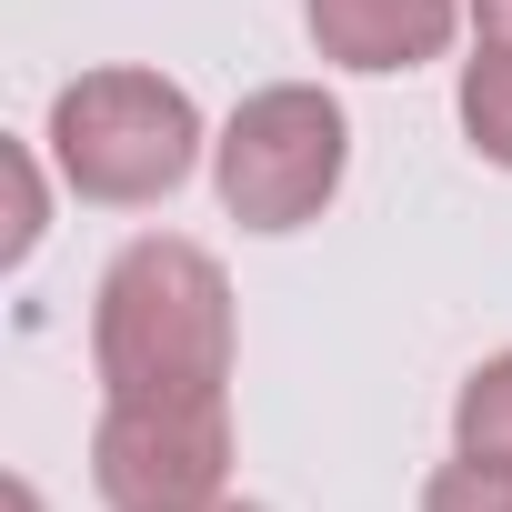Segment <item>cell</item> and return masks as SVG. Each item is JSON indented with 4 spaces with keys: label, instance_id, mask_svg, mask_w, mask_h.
Returning <instances> with one entry per match:
<instances>
[{
    "label": "cell",
    "instance_id": "obj_2",
    "mask_svg": "<svg viewBox=\"0 0 512 512\" xmlns=\"http://www.w3.org/2000/svg\"><path fill=\"white\" fill-rule=\"evenodd\" d=\"M51 161L81 201H111V211H141V201H171L201 161V111L181 81L161 71H81L61 81L51 101Z\"/></svg>",
    "mask_w": 512,
    "mask_h": 512
},
{
    "label": "cell",
    "instance_id": "obj_4",
    "mask_svg": "<svg viewBox=\"0 0 512 512\" xmlns=\"http://www.w3.org/2000/svg\"><path fill=\"white\" fill-rule=\"evenodd\" d=\"M231 482V412L221 402H101L91 492L111 512H211Z\"/></svg>",
    "mask_w": 512,
    "mask_h": 512
},
{
    "label": "cell",
    "instance_id": "obj_8",
    "mask_svg": "<svg viewBox=\"0 0 512 512\" xmlns=\"http://www.w3.org/2000/svg\"><path fill=\"white\" fill-rule=\"evenodd\" d=\"M422 512H512V462H482V452H452L432 482H422Z\"/></svg>",
    "mask_w": 512,
    "mask_h": 512
},
{
    "label": "cell",
    "instance_id": "obj_5",
    "mask_svg": "<svg viewBox=\"0 0 512 512\" xmlns=\"http://www.w3.org/2000/svg\"><path fill=\"white\" fill-rule=\"evenodd\" d=\"M302 21L342 71H422L452 51L462 0H302Z\"/></svg>",
    "mask_w": 512,
    "mask_h": 512
},
{
    "label": "cell",
    "instance_id": "obj_9",
    "mask_svg": "<svg viewBox=\"0 0 512 512\" xmlns=\"http://www.w3.org/2000/svg\"><path fill=\"white\" fill-rule=\"evenodd\" d=\"M11 171H21V221H11V262H31V241H41V171H31V151H11Z\"/></svg>",
    "mask_w": 512,
    "mask_h": 512
},
{
    "label": "cell",
    "instance_id": "obj_1",
    "mask_svg": "<svg viewBox=\"0 0 512 512\" xmlns=\"http://www.w3.org/2000/svg\"><path fill=\"white\" fill-rule=\"evenodd\" d=\"M91 372L111 402H221L231 382V282L201 241L141 231L91 292Z\"/></svg>",
    "mask_w": 512,
    "mask_h": 512
},
{
    "label": "cell",
    "instance_id": "obj_10",
    "mask_svg": "<svg viewBox=\"0 0 512 512\" xmlns=\"http://www.w3.org/2000/svg\"><path fill=\"white\" fill-rule=\"evenodd\" d=\"M472 21H482V41H502V51H512V0H472Z\"/></svg>",
    "mask_w": 512,
    "mask_h": 512
},
{
    "label": "cell",
    "instance_id": "obj_6",
    "mask_svg": "<svg viewBox=\"0 0 512 512\" xmlns=\"http://www.w3.org/2000/svg\"><path fill=\"white\" fill-rule=\"evenodd\" d=\"M462 141H472L492 171H512V51H502V41H482V51L462 61Z\"/></svg>",
    "mask_w": 512,
    "mask_h": 512
},
{
    "label": "cell",
    "instance_id": "obj_11",
    "mask_svg": "<svg viewBox=\"0 0 512 512\" xmlns=\"http://www.w3.org/2000/svg\"><path fill=\"white\" fill-rule=\"evenodd\" d=\"M211 512H262V502H231V492H221V502H211Z\"/></svg>",
    "mask_w": 512,
    "mask_h": 512
},
{
    "label": "cell",
    "instance_id": "obj_7",
    "mask_svg": "<svg viewBox=\"0 0 512 512\" xmlns=\"http://www.w3.org/2000/svg\"><path fill=\"white\" fill-rule=\"evenodd\" d=\"M452 452L512 462V352H492V362L452 392Z\"/></svg>",
    "mask_w": 512,
    "mask_h": 512
},
{
    "label": "cell",
    "instance_id": "obj_3",
    "mask_svg": "<svg viewBox=\"0 0 512 512\" xmlns=\"http://www.w3.org/2000/svg\"><path fill=\"white\" fill-rule=\"evenodd\" d=\"M352 171V121L322 81H272V91H251L221 141H211V191L241 231H302L332 211Z\"/></svg>",
    "mask_w": 512,
    "mask_h": 512
}]
</instances>
